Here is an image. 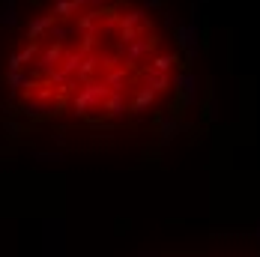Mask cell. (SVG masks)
<instances>
[{
	"mask_svg": "<svg viewBox=\"0 0 260 257\" xmlns=\"http://www.w3.org/2000/svg\"><path fill=\"white\" fill-rule=\"evenodd\" d=\"M204 87L182 0H0V132L150 158L198 132Z\"/></svg>",
	"mask_w": 260,
	"mask_h": 257,
	"instance_id": "cell-1",
	"label": "cell"
},
{
	"mask_svg": "<svg viewBox=\"0 0 260 257\" xmlns=\"http://www.w3.org/2000/svg\"><path fill=\"white\" fill-rule=\"evenodd\" d=\"M150 257H260L257 254H150Z\"/></svg>",
	"mask_w": 260,
	"mask_h": 257,
	"instance_id": "cell-2",
	"label": "cell"
}]
</instances>
